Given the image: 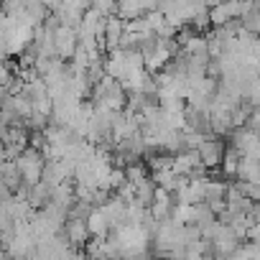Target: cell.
I'll list each match as a JSON object with an SVG mask.
<instances>
[{
    "label": "cell",
    "mask_w": 260,
    "mask_h": 260,
    "mask_svg": "<svg viewBox=\"0 0 260 260\" xmlns=\"http://www.w3.org/2000/svg\"><path fill=\"white\" fill-rule=\"evenodd\" d=\"M64 237L69 240V245L74 247V250H84L87 247V242L92 240V235H89V227H87V222L84 219H67V224H64Z\"/></svg>",
    "instance_id": "3957f363"
},
{
    "label": "cell",
    "mask_w": 260,
    "mask_h": 260,
    "mask_svg": "<svg viewBox=\"0 0 260 260\" xmlns=\"http://www.w3.org/2000/svg\"><path fill=\"white\" fill-rule=\"evenodd\" d=\"M224 151H227V146L222 143V138L209 136V138H204V143L199 146V151H197V153L202 156V164H204L209 171H214V169H222Z\"/></svg>",
    "instance_id": "7a4b0ae2"
},
{
    "label": "cell",
    "mask_w": 260,
    "mask_h": 260,
    "mask_svg": "<svg viewBox=\"0 0 260 260\" xmlns=\"http://www.w3.org/2000/svg\"><path fill=\"white\" fill-rule=\"evenodd\" d=\"M235 181H247V184H255L260 181V164H255L252 158H242L240 169H237V179Z\"/></svg>",
    "instance_id": "52a82bcc"
},
{
    "label": "cell",
    "mask_w": 260,
    "mask_h": 260,
    "mask_svg": "<svg viewBox=\"0 0 260 260\" xmlns=\"http://www.w3.org/2000/svg\"><path fill=\"white\" fill-rule=\"evenodd\" d=\"M125 176H127V184L138 186L141 181H146V179L151 176V171H148L146 161H141V164H130V166H125Z\"/></svg>",
    "instance_id": "9c48e42d"
},
{
    "label": "cell",
    "mask_w": 260,
    "mask_h": 260,
    "mask_svg": "<svg viewBox=\"0 0 260 260\" xmlns=\"http://www.w3.org/2000/svg\"><path fill=\"white\" fill-rule=\"evenodd\" d=\"M250 217H252V222H255V224H260V202H252Z\"/></svg>",
    "instance_id": "7c38bea8"
},
{
    "label": "cell",
    "mask_w": 260,
    "mask_h": 260,
    "mask_svg": "<svg viewBox=\"0 0 260 260\" xmlns=\"http://www.w3.org/2000/svg\"><path fill=\"white\" fill-rule=\"evenodd\" d=\"M16 166H18V171H21L26 186H36V184L44 181V166H46V158H44L41 151L28 148V151L16 161Z\"/></svg>",
    "instance_id": "6da1fadb"
},
{
    "label": "cell",
    "mask_w": 260,
    "mask_h": 260,
    "mask_svg": "<svg viewBox=\"0 0 260 260\" xmlns=\"http://www.w3.org/2000/svg\"><path fill=\"white\" fill-rule=\"evenodd\" d=\"M240 164H242V153L240 151H235L232 146H227V151H224V158H222V174H224V179H237V169H240Z\"/></svg>",
    "instance_id": "8992f818"
},
{
    "label": "cell",
    "mask_w": 260,
    "mask_h": 260,
    "mask_svg": "<svg viewBox=\"0 0 260 260\" xmlns=\"http://www.w3.org/2000/svg\"><path fill=\"white\" fill-rule=\"evenodd\" d=\"M156 194H158V184L148 176L146 181H141L136 186V202L130 207H141V209H151L156 204Z\"/></svg>",
    "instance_id": "277c9868"
},
{
    "label": "cell",
    "mask_w": 260,
    "mask_h": 260,
    "mask_svg": "<svg viewBox=\"0 0 260 260\" xmlns=\"http://www.w3.org/2000/svg\"><path fill=\"white\" fill-rule=\"evenodd\" d=\"M94 212V204H89V202H74V207L69 209V219H84L87 222V217Z\"/></svg>",
    "instance_id": "30bf717a"
},
{
    "label": "cell",
    "mask_w": 260,
    "mask_h": 260,
    "mask_svg": "<svg viewBox=\"0 0 260 260\" xmlns=\"http://www.w3.org/2000/svg\"><path fill=\"white\" fill-rule=\"evenodd\" d=\"M105 242H107V240L92 237V240L87 242V247H84V255H87L89 260H100V257H105Z\"/></svg>",
    "instance_id": "8fae6325"
},
{
    "label": "cell",
    "mask_w": 260,
    "mask_h": 260,
    "mask_svg": "<svg viewBox=\"0 0 260 260\" xmlns=\"http://www.w3.org/2000/svg\"><path fill=\"white\" fill-rule=\"evenodd\" d=\"M146 166L151 174H161V171H171L174 169V156L169 153H156L151 158H146Z\"/></svg>",
    "instance_id": "ba28073f"
},
{
    "label": "cell",
    "mask_w": 260,
    "mask_h": 260,
    "mask_svg": "<svg viewBox=\"0 0 260 260\" xmlns=\"http://www.w3.org/2000/svg\"><path fill=\"white\" fill-rule=\"evenodd\" d=\"M87 227H89V235L100 237V240H107L112 235V227H110V222H107V217L100 207H94V212L87 217Z\"/></svg>",
    "instance_id": "5b68a950"
}]
</instances>
